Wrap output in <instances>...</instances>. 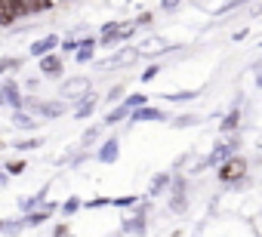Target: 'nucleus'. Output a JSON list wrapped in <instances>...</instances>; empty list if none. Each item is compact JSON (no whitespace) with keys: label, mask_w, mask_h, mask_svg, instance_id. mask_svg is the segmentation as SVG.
Listing matches in <instances>:
<instances>
[{"label":"nucleus","mask_w":262,"mask_h":237,"mask_svg":"<svg viewBox=\"0 0 262 237\" xmlns=\"http://www.w3.org/2000/svg\"><path fill=\"white\" fill-rule=\"evenodd\" d=\"M105 203H111V200H108V197H96V200H90L93 209H96V206H105Z\"/></svg>","instance_id":"7c9ffc66"},{"label":"nucleus","mask_w":262,"mask_h":237,"mask_svg":"<svg viewBox=\"0 0 262 237\" xmlns=\"http://www.w3.org/2000/svg\"><path fill=\"white\" fill-rule=\"evenodd\" d=\"M22 62L19 59H0V74H7V71H16Z\"/></svg>","instance_id":"aec40b11"},{"label":"nucleus","mask_w":262,"mask_h":237,"mask_svg":"<svg viewBox=\"0 0 262 237\" xmlns=\"http://www.w3.org/2000/svg\"><path fill=\"white\" fill-rule=\"evenodd\" d=\"M120 96H123V86H114V89H111V92H108V102H117V99H120Z\"/></svg>","instance_id":"cd10ccee"},{"label":"nucleus","mask_w":262,"mask_h":237,"mask_svg":"<svg viewBox=\"0 0 262 237\" xmlns=\"http://www.w3.org/2000/svg\"><path fill=\"white\" fill-rule=\"evenodd\" d=\"M25 4H28L31 13H47V10H53V0H25Z\"/></svg>","instance_id":"f3484780"},{"label":"nucleus","mask_w":262,"mask_h":237,"mask_svg":"<svg viewBox=\"0 0 262 237\" xmlns=\"http://www.w3.org/2000/svg\"><path fill=\"white\" fill-rule=\"evenodd\" d=\"M158 77V65H151V68H145V74H142V80L148 83V80H155Z\"/></svg>","instance_id":"bb28decb"},{"label":"nucleus","mask_w":262,"mask_h":237,"mask_svg":"<svg viewBox=\"0 0 262 237\" xmlns=\"http://www.w3.org/2000/svg\"><path fill=\"white\" fill-rule=\"evenodd\" d=\"M237 127V111H231L228 117H225V124H222V130H234Z\"/></svg>","instance_id":"b1692460"},{"label":"nucleus","mask_w":262,"mask_h":237,"mask_svg":"<svg viewBox=\"0 0 262 237\" xmlns=\"http://www.w3.org/2000/svg\"><path fill=\"white\" fill-rule=\"evenodd\" d=\"M25 108H31V111L40 114V117H59V114H65V102H40V99H28Z\"/></svg>","instance_id":"7ed1b4c3"},{"label":"nucleus","mask_w":262,"mask_h":237,"mask_svg":"<svg viewBox=\"0 0 262 237\" xmlns=\"http://www.w3.org/2000/svg\"><path fill=\"white\" fill-rule=\"evenodd\" d=\"M139 53H167V40H161V37H148L145 43H139Z\"/></svg>","instance_id":"9b49d317"},{"label":"nucleus","mask_w":262,"mask_h":237,"mask_svg":"<svg viewBox=\"0 0 262 237\" xmlns=\"http://www.w3.org/2000/svg\"><path fill=\"white\" fill-rule=\"evenodd\" d=\"M133 200H136V197H117L114 203H117V206H129V203H133Z\"/></svg>","instance_id":"2f4dec72"},{"label":"nucleus","mask_w":262,"mask_h":237,"mask_svg":"<svg viewBox=\"0 0 262 237\" xmlns=\"http://www.w3.org/2000/svg\"><path fill=\"white\" fill-rule=\"evenodd\" d=\"M93 50H96V40H80V50H77V62H90L93 59Z\"/></svg>","instance_id":"2eb2a0df"},{"label":"nucleus","mask_w":262,"mask_h":237,"mask_svg":"<svg viewBox=\"0 0 262 237\" xmlns=\"http://www.w3.org/2000/svg\"><path fill=\"white\" fill-rule=\"evenodd\" d=\"M90 96V80L86 77H71L62 86V99H86Z\"/></svg>","instance_id":"20e7f679"},{"label":"nucleus","mask_w":262,"mask_h":237,"mask_svg":"<svg viewBox=\"0 0 262 237\" xmlns=\"http://www.w3.org/2000/svg\"><path fill=\"white\" fill-rule=\"evenodd\" d=\"M139 56V50H123V53H117V56H111V59H105L102 62V68H114V65H126V62H133Z\"/></svg>","instance_id":"6e6552de"},{"label":"nucleus","mask_w":262,"mask_h":237,"mask_svg":"<svg viewBox=\"0 0 262 237\" xmlns=\"http://www.w3.org/2000/svg\"><path fill=\"white\" fill-rule=\"evenodd\" d=\"M40 71L56 77V74L62 71V59H59V56H47V59H40Z\"/></svg>","instance_id":"ddd939ff"},{"label":"nucleus","mask_w":262,"mask_h":237,"mask_svg":"<svg viewBox=\"0 0 262 237\" xmlns=\"http://www.w3.org/2000/svg\"><path fill=\"white\" fill-rule=\"evenodd\" d=\"M164 185H167V176H158V179L151 182V194H158V191H161Z\"/></svg>","instance_id":"a878e982"},{"label":"nucleus","mask_w":262,"mask_h":237,"mask_svg":"<svg viewBox=\"0 0 262 237\" xmlns=\"http://www.w3.org/2000/svg\"><path fill=\"white\" fill-rule=\"evenodd\" d=\"M43 194H47V188H43L40 194H34V197H25V200L19 203V206H22V212H28V216H31V212H34V206H40V200H43Z\"/></svg>","instance_id":"dca6fc26"},{"label":"nucleus","mask_w":262,"mask_h":237,"mask_svg":"<svg viewBox=\"0 0 262 237\" xmlns=\"http://www.w3.org/2000/svg\"><path fill=\"white\" fill-rule=\"evenodd\" d=\"M0 96H4V102H7L13 111H22V108H25V99H22V92H19L16 80H7L4 86H0Z\"/></svg>","instance_id":"39448f33"},{"label":"nucleus","mask_w":262,"mask_h":237,"mask_svg":"<svg viewBox=\"0 0 262 237\" xmlns=\"http://www.w3.org/2000/svg\"><path fill=\"white\" fill-rule=\"evenodd\" d=\"M93 108H96V96H86L80 105H77V111H74V117H80V121H83V117H90L93 114Z\"/></svg>","instance_id":"4468645a"},{"label":"nucleus","mask_w":262,"mask_h":237,"mask_svg":"<svg viewBox=\"0 0 262 237\" xmlns=\"http://www.w3.org/2000/svg\"><path fill=\"white\" fill-rule=\"evenodd\" d=\"M99 160H102V163H114V160H117V139H108V142L102 145Z\"/></svg>","instance_id":"f8f14e48"},{"label":"nucleus","mask_w":262,"mask_h":237,"mask_svg":"<svg viewBox=\"0 0 262 237\" xmlns=\"http://www.w3.org/2000/svg\"><path fill=\"white\" fill-rule=\"evenodd\" d=\"M244 173H247V160L244 157H231V160H225L219 167V179L222 182H241Z\"/></svg>","instance_id":"f03ea898"},{"label":"nucleus","mask_w":262,"mask_h":237,"mask_svg":"<svg viewBox=\"0 0 262 237\" xmlns=\"http://www.w3.org/2000/svg\"><path fill=\"white\" fill-rule=\"evenodd\" d=\"M133 121L139 124V121H164V111H158V108H139V111H133L129 114Z\"/></svg>","instance_id":"1a4fd4ad"},{"label":"nucleus","mask_w":262,"mask_h":237,"mask_svg":"<svg viewBox=\"0 0 262 237\" xmlns=\"http://www.w3.org/2000/svg\"><path fill=\"white\" fill-rule=\"evenodd\" d=\"M7 182V170H0V185H4Z\"/></svg>","instance_id":"c9c22d12"},{"label":"nucleus","mask_w":262,"mask_h":237,"mask_svg":"<svg viewBox=\"0 0 262 237\" xmlns=\"http://www.w3.org/2000/svg\"><path fill=\"white\" fill-rule=\"evenodd\" d=\"M40 145H43V139H25V142H19L16 148H19V151H34V148H40Z\"/></svg>","instance_id":"6ab92c4d"},{"label":"nucleus","mask_w":262,"mask_h":237,"mask_svg":"<svg viewBox=\"0 0 262 237\" xmlns=\"http://www.w3.org/2000/svg\"><path fill=\"white\" fill-rule=\"evenodd\" d=\"M126 114H129V108H126V105H117V108H114V111L105 117V124H117V121H123Z\"/></svg>","instance_id":"a211bd4d"},{"label":"nucleus","mask_w":262,"mask_h":237,"mask_svg":"<svg viewBox=\"0 0 262 237\" xmlns=\"http://www.w3.org/2000/svg\"><path fill=\"white\" fill-rule=\"evenodd\" d=\"M198 92H176V96H170V102H188V99H194Z\"/></svg>","instance_id":"393cba45"},{"label":"nucleus","mask_w":262,"mask_h":237,"mask_svg":"<svg viewBox=\"0 0 262 237\" xmlns=\"http://www.w3.org/2000/svg\"><path fill=\"white\" fill-rule=\"evenodd\" d=\"M25 170V160H13V163H7V173H13V176H19Z\"/></svg>","instance_id":"5701e85b"},{"label":"nucleus","mask_w":262,"mask_h":237,"mask_svg":"<svg viewBox=\"0 0 262 237\" xmlns=\"http://www.w3.org/2000/svg\"><path fill=\"white\" fill-rule=\"evenodd\" d=\"M4 228H7V222H0V234H4Z\"/></svg>","instance_id":"e433bc0d"},{"label":"nucleus","mask_w":262,"mask_h":237,"mask_svg":"<svg viewBox=\"0 0 262 237\" xmlns=\"http://www.w3.org/2000/svg\"><path fill=\"white\" fill-rule=\"evenodd\" d=\"M77 209H80V200H74V197L62 203V212H65V216H71V212H77Z\"/></svg>","instance_id":"412c9836"},{"label":"nucleus","mask_w":262,"mask_h":237,"mask_svg":"<svg viewBox=\"0 0 262 237\" xmlns=\"http://www.w3.org/2000/svg\"><path fill=\"white\" fill-rule=\"evenodd\" d=\"M22 228H25V219H22V222H7V228H4V234H19Z\"/></svg>","instance_id":"4be33fe9"},{"label":"nucleus","mask_w":262,"mask_h":237,"mask_svg":"<svg viewBox=\"0 0 262 237\" xmlns=\"http://www.w3.org/2000/svg\"><path fill=\"white\" fill-rule=\"evenodd\" d=\"M13 127H16V130H34L37 124H34V117H31V114H25V111H13Z\"/></svg>","instance_id":"9d476101"},{"label":"nucleus","mask_w":262,"mask_h":237,"mask_svg":"<svg viewBox=\"0 0 262 237\" xmlns=\"http://www.w3.org/2000/svg\"><path fill=\"white\" fill-rule=\"evenodd\" d=\"M56 237H68V228H65V225H59V228H56Z\"/></svg>","instance_id":"f704fd0d"},{"label":"nucleus","mask_w":262,"mask_h":237,"mask_svg":"<svg viewBox=\"0 0 262 237\" xmlns=\"http://www.w3.org/2000/svg\"><path fill=\"white\" fill-rule=\"evenodd\" d=\"M96 133H99V130H86V133H83V145H90V142L96 139Z\"/></svg>","instance_id":"c756f323"},{"label":"nucleus","mask_w":262,"mask_h":237,"mask_svg":"<svg viewBox=\"0 0 262 237\" xmlns=\"http://www.w3.org/2000/svg\"><path fill=\"white\" fill-rule=\"evenodd\" d=\"M148 22H151V16H148V13H142V16L136 19V25H148Z\"/></svg>","instance_id":"473e14b6"},{"label":"nucleus","mask_w":262,"mask_h":237,"mask_svg":"<svg viewBox=\"0 0 262 237\" xmlns=\"http://www.w3.org/2000/svg\"><path fill=\"white\" fill-rule=\"evenodd\" d=\"M198 121V117H179V121H176V127H191Z\"/></svg>","instance_id":"c85d7f7f"},{"label":"nucleus","mask_w":262,"mask_h":237,"mask_svg":"<svg viewBox=\"0 0 262 237\" xmlns=\"http://www.w3.org/2000/svg\"><path fill=\"white\" fill-rule=\"evenodd\" d=\"M56 46H59V37L56 34H47V37H40V40L31 43V56L34 59H47V56H53Z\"/></svg>","instance_id":"423d86ee"},{"label":"nucleus","mask_w":262,"mask_h":237,"mask_svg":"<svg viewBox=\"0 0 262 237\" xmlns=\"http://www.w3.org/2000/svg\"><path fill=\"white\" fill-rule=\"evenodd\" d=\"M53 4H59V0H53Z\"/></svg>","instance_id":"4c0bfd02"},{"label":"nucleus","mask_w":262,"mask_h":237,"mask_svg":"<svg viewBox=\"0 0 262 237\" xmlns=\"http://www.w3.org/2000/svg\"><path fill=\"white\" fill-rule=\"evenodd\" d=\"M53 209H56L53 203H43L40 209H34L31 216H25V228H37V225H43V222L50 219V212H53Z\"/></svg>","instance_id":"0eeeda50"},{"label":"nucleus","mask_w":262,"mask_h":237,"mask_svg":"<svg viewBox=\"0 0 262 237\" xmlns=\"http://www.w3.org/2000/svg\"><path fill=\"white\" fill-rule=\"evenodd\" d=\"M179 7V0H164V10H176Z\"/></svg>","instance_id":"72a5a7b5"},{"label":"nucleus","mask_w":262,"mask_h":237,"mask_svg":"<svg viewBox=\"0 0 262 237\" xmlns=\"http://www.w3.org/2000/svg\"><path fill=\"white\" fill-rule=\"evenodd\" d=\"M28 4L25 0H0V25H13L16 19L28 16Z\"/></svg>","instance_id":"f257e3e1"}]
</instances>
